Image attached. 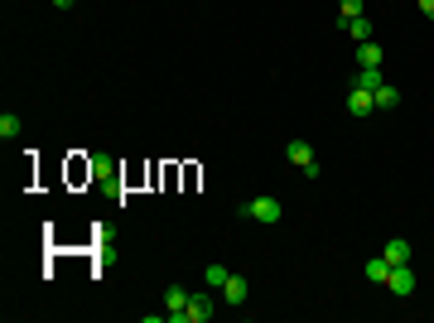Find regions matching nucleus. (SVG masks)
Listing matches in <instances>:
<instances>
[{"mask_svg":"<svg viewBox=\"0 0 434 323\" xmlns=\"http://www.w3.org/2000/svg\"><path fill=\"white\" fill-rule=\"evenodd\" d=\"M285 155H290V164L304 169V164H314V145H309V140H290V145H285Z\"/></svg>","mask_w":434,"mask_h":323,"instance_id":"obj_7","label":"nucleus"},{"mask_svg":"<svg viewBox=\"0 0 434 323\" xmlns=\"http://www.w3.org/2000/svg\"><path fill=\"white\" fill-rule=\"evenodd\" d=\"M357 63H362V68H381V44H377V39L357 44Z\"/></svg>","mask_w":434,"mask_h":323,"instance_id":"obj_9","label":"nucleus"},{"mask_svg":"<svg viewBox=\"0 0 434 323\" xmlns=\"http://www.w3.org/2000/svg\"><path fill=\"white\" fill-rule=\"evenodd\" d=\"M348 111H353V116H372V111H377L372 92H367V87H353V92H348Z\"/></svg>","mask_w":434,"mask_h":323,"instance_id":"obj_6","label":"nucleus"},{"mask_svg":"<svg viewBox=\"0 0 434 323\" xmlns=\"http://www.w3.org/2000/svg\"><path fill=\"white\" fill-rule=\"evenodd\" d=\"M381 82H386V78H381V68H362V73H357V87H367V92H377Z\"/></svg>","mask_w":434,"mask_h":323,"instance_id":"obj_13","label":"nucleus"},{"mask_svg":"<svg viewBox=\"0 0 434 323\" xmlns=\"http://www.w3.org/2000/svg\"><path fill=\"white\" fill-rule=\"evenodd\" d=\"M381 256H386L391 266H410V242H401V237H391V242H386V251H381Z\"/></svg>","mask_w":434,"mask_h":323,"instance_id":"obj_8","label":"nucleus"},{"mask_svg":"<svg viewBox=\"0 0 434 323\" xmlns=\"http://www.w3.org/2000/svg\"><path fill=\"white\" fill-rule=\"evenodd\" d=\"M227 275H232L227 266H208V270H203V285H213V290H222V285H227Z\"/></svg>","mask_w":434,"mask_h":323,"instance_id":"obj_12","label":"nucleus"},{"mask_svg":"<svg viewBox=\"0 0 434 323\" xmlns=\"http://www.w3.org/2000/svg\"><path fill=\"white\" fill-rule=\"evenodd\" d=\"M242 217H251V222H280V198H251V203H242Z\"/></svg>","mask_w":434,"mask_h":323,"instance_id":"obj_1","label":"nucleus"},{"mask_svg":"<svg viewBox=\"0 0 434 323\" xmlns=\"http://www.w3.org/2000/svg\"><path fill=\"white\" fill-rule=\"evenodd\" d=\"M73 5H78V0H54V10H73Z\"/></svg>","mask_w":434,"mask_h":323,"instance_id":"obj_17","label":"nucleus"},{"mask_svg":"<svg viewBox=\"0 0 434 323\" xmlns=\"http://www.w3.org/2000/svg\"><path fill=\"white\" fill-rule=\"evenodd\" d=\"M362 275H367L372 285H386V275H391V261H386V256H377V261H367V266H362Z\"/></svg>","mask_w":434,"mask_h":323,"instance_id":"obj_10","label":"nucleus"},{"mask_svg":"<svg viewBox=\"0 0 434 323\" xmlns=\"http://www.w3.org/2000/svg\"><path fill=\"white\" fill-rule=\"evenodd\" d=\"M362 15V0H343V10H338V20H357Z\"/></svg>","mask_w":434,"mask_h":323,"instance_id":"obj_15","label":"nucleus"},{"mask_svg":"<svg viewBox=\"0 0 434 323\" xmlns=\"http://www.w3.org/2000/svg\"><path fill=\"white\" fill-rule=\"evenodd\" d=\"M20 126H25V121H20L15 111H5V116H0V135H5V140H15V135H20Z\"/></svg>","mask_w":434,"mask_h":323,"instance_id":"obj_14","label":"nucleus"},{"mask_svg":"<svg viewBox=\"0 0 434 323\" xmlns=\"http://www.w3.org/2000/svg\"><path fill=\"white\" fill-rule=\"evenodd\" d=\"M189 295H193V290H184V285H169V290H164V319L184 323V309H189Z\"/></svg>","mask_w":434,"mask_h":323,"instance_id":"obj_3","label":"nucleus"},{"mask_svg":"<svg viewBox=\"0 0 434 323\" xmlns=\"http://www.w3.org/2000/svg\"><path fill=\"white\" fill-rule=\"evenodd\" d=\"M246 295H251V285L232 270V275H227V285H222V299H227V304H246Z\"/></svg>","mask_w":434,"mask_h":323,"instance_id":"obj_5","label":"nucleus"},{"mask_svg":"<svg viewBox=\"0 0 434 323\" xmlns=\"http://www.w3.org/2000/svg\"><path fill=\"white\" fill-rule=\"evenodd\" d=\"M415 5H420V15H425V20H434V0H415Z\"/></svg>","mask_w":434,"mask_h":323,"instance_id":"obj_16","label":"nucleus"},{"mask_svg":"<svg viewBox=\"0 0 434 323\" xmlns=\"http://www.w3.org/2000/svg\"><path fill=\"white\" fill-rule=\"evenodd\" d=\"M386 290H391L396 299L415 295V270H410V266H391V275H386Z\"/></svg>","mask_w":434,"mask_h":323,"instance_id":"obj_4","label":"nucleus"},{"mask_svg":"<svg viewBox=\"0 0 434 323\" xmlns=\"http://www.w3.org/2000/svg\"><path fill=\"white\" fill-rule=\"evenodd\" d=\"M372 102H377V111H391V107H396V102H401V92H396L391 82H381L377 92H372Z\"/></svg>","mask_w":434,"mask_h":323,"instance_id":"obj_11","label":"nucleus"},{"mask_svg":"<svg viewBox=\"0 0 434 323\" xmlns=\"http://www.w3.org/2000/svg\"><path fill=\"white\" fill-rule=\"evenodd\" d=\"M213 314H217L213 295H208V290H193V295H189V309H184V323H208Z\"/></svg>","mask_w":434,"mask_h":323,"instance_id":"obj_2","label":"nucleus"}]
</instances>
